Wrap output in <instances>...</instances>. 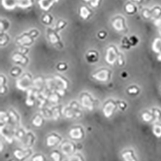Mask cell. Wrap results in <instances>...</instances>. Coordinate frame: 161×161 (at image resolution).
I'll return each mask as SVG.
<instances>
[{"label":"cell","instance_id":"6da1fadb","mask_svg":"<svg viewBox=\"0 0 161 161\" xmlns=\"http://www.w3.org/2000/svg\"><path fill=\"white\" fill-rule=\"evenodd\" d=\"M116 104L113 101H110L107 102L103 108V113L106 117H110L113 115L116 110Z\"/></svg>","mask_w":161,"mask_h":161},{"label":"cell","instance_id":"3957f363","mask_svg":"<svg viewBox=\"0 0 161 161\" xmlns=\"http://www.w3.org/2000/svg\"><path fill=\"white\" fill-rule=\"evenodd\" d=\"M117 55L115 49L114 47H110L107 50L106 60L109 64H114L117 60Z\"/></svg>","mask_w":161,"mask_h":161},{"label":"cell","instance_id":"ac0fdd59","mask_svg":"<svg viewBox=\"0 0 161 161\" xmlns=\"http://www.w3.org/2000/svg\"><path fill=\"white\" fill-rule=\"evenodd\" d=\"M90 3L92 7H97L99 3V0H91Z\"/></svg>","mask_w":161,"mask_h":161},{"label":"cell","instance_id":"2e32d148","mask_svg":"<svg viewBox=\"0 0 161 161\" xmlns=\"http://www.w3.org/2000/svg\"><path fill=\"white\" fill-rule=\"evenodd\" d=\"M32 161H44V157L42 155H37L33 158Z\"/></svg>","mask_w":161,"mask_h":161},{"label":"cell","instance_id":"8fae6325","mask_svg":"<svg viewBox=\"0 0 161 161\" xmlns=\"http://www.w3.org/2000/svg\"><path fill=\"white\" fill-rule=\"evenodd\" d=\"M63 151L66 154H69V153H72L74 151L73 144L71 143L65 144V145H64V146H63Z\"/></svg>","mask_w":161,"mask_h":161},{"label":"cell","instance_id":"9c48e42d","mask_svg":"<svg viewBox=\"0 0 161 161\" xmlns=\"http://www.w3.org/2000/svg\"><path fill=\"white\" fill-rule=\"evenodd\" d=\"M32 4V0H18V6L21 8L29 7Z\"/></svg>","mask_w":161,"mask_h":161},{"label":"cell","instance_id":"9a60e30c","mask_svg":"<svg viewBox=\"0 0 161 161\" xmlns=\"http://www.w3.org/2000/svg\"><path fill=\"white\" fill-rule=\"evenodd\" d=\"M51 157L53 158V161H60V155L59 154L55 152L52 153V155H51Z\"/></svg>","mask_w":161,"mask_h":161},{"label":"cell","instance_id":"ba28073f","mask_svg":"<svg viewBox=\"0 0 161 161\" xmlns=\"http://www.w3.org/2000/svg\"><path fill=\"white\" fill-rule=\"evenodd\" d=\"M2 4L7 9H13L18 6V0H2Z\"/></svg>","mask_w":161,"mask_h":161},{"label":"cell","instance_id":"d6986e66","mask_svg":"<svg viewBox=\"0 0 161 161\" xmlns=\"http://www.w3.org/2000/svg\"><path fill=\"white\" fill-rule=\"evenodd\" d=\"M50 40H51V42H52V43H56L57 42H58V39L56 37V36L54 35V34H52V35H50Z\"/></svg>","mask_w":161,"mask_h":161},{"label":"cell","instance_id":"44dd1931","mask_svg":"<svg viewBox=\"0 0 161 161\" xmlns=\"http://www.w3.org/2000/svg\"><path fill=\"white\" fill-rule=\"evenodd\" d=\"M85 1H86V2H89V1H91V0H85Z\"/></svg>","mask_w":161,"mask_h":161},{"label":"cell","instance_id":"52a82bcc","mask_svg":"<svg viewBox=\"0 0 161 161\" xmlns=\"http://www.w3.org/2000/svg\"><path fill=\"white\" fill-rule=\"evenodd\" d=\"M60 141V137L56 134H52L47 139V145L48 146H56Z\"/></svg>","mask_w":161,"mask_h":161},{"label":"cell","instance_id":"277c9868","mask_svg":"<svg viewBox=\"0 0 161 161\" xmlns=\"http://www.w3.org/2000/svg\"><path fill=\"white\" fill-rule=\"evenodd\" d=\"M69 134L72 139H80L83 136V131L80 128L76 127L71 129V130L69 132Z\"/></svg>","mask_w":161,"mask_h":161},{"label":"cell","instance_id":"8992f818","mask_svg":"<svg viewBox=\"0 0 161 161\" xmlns=\"http://www.w3.org/2000/svg\"><path fill=\"white\" fill-rule=\"evenodd\" d=\"M82 104L85 107H86L89 110H91L93 108V101L91 97L85 94L82 97L81 99Z\"/></svg>","mask_w":161,"mask_h":161},{"label":"cell","instance_id":"5bb4252c","mask_svg":"<svg viewBox=\"0 0 161 161\" xmlns=\"http://www.w3.org/2000/svg\"><path fill=\"white\" fill-rule=\"evenodd\" d=\"M43 122V120L42 117H41L39 115H37L33 120V125H34L36 126H40L42 125Z\"/></svg>","mask_w":161,"mask_h":161},{"label":"cell","instance_id":"7c38bea8","mask_svg":"<svg viewBox=\"0 0 161 161\" xmlns=\"http://www.w3.org/2000/svg\"><path fill=\"white\" fill-rule=\"evenodd\" d=\"M80 16H81L83 19H86L90 14V12L87 8L83 7L80 8Z\"/></svg>","mask_w":161,"mask_h":161},{"label":"cell","instance_id":"5b68a950","mask_svg":"<svg viewBox=\"0 0 161 161\" xmlns=\"http://www.w3.org/2000/svg\"><path fill=\"white\" fill-rule=\"evenodd\" d=\"M58 0H40L39 4L41 8L45 10H48L53 3L57 2Z\"/></svg>","mask_w":161,"mask_h":161},{"label":"cell","instance_id":"e0dca14e","mask_svg":"<svg viewBox=\"0 0 161 161\" xmlns=\"http://www.w3.org/2000/svg\"><path fill=\"white\" fill-rule=\"evenodd\" d=\"M68 161H82V159H81V158H80V156L75 155V156H74V157H71L70 158H69Z\"/></svg>","mask_w":161,"mask_h":161},{"label":"cell","instance_id":"30bf717a","mask_svg":"<svg viewBox=\"0 0 161 161\" xmlns=\"http://www.w3.org/2000/svg\"><path fill=\"white\" fill-rule=\"evenodd\" d=\"M29 153L30 152L28 151L23 152L21 150H16L14 152V155L19 160H22L23 158L24 159Z\"/></svg>","mask_w":161,"mask_h":161},{"label":"cell","instance_id":"7a4b0ae2","mask_svg":"<svg viewBox=\"0 0 161 161\" xmlns=\"http://www.w3.org/2000/svg\"><path fill=\"white\" fill-rule=\"evenodd\" d=\"M93 77L99 81H107L110 79V73L107 70H102L93 74Z\"/></svg>","mask_w":161,"mask_h":161},{"label":"cell","instance_id":"4fadbf2b","mask_svg":"<svg viewBox=\"0 0 161 161\" xmlns=\"http://www.w3.org/2000/svg\"><path fill=\"white\" fill-rule=\"evenodd\" d=\"M114 27L117 30V31H121L123 29V21L120 19H117L115 20L114 23Z\"/></svg>","mask_w":161,"mask_h":161},{"label":"cell","instance_id":"ffe728a7","mask_svg":"<svg viewBox=\"0 0 161 161\" xmlns=\"http://www.w3.org/2000/svg\"><path fill=\"white\" fill-rule=\"evenodd\" d=\"M45 20V21H47V22H48L49 20H50V18L48 16H47L46 17H45V18L43 19Z\"/></svg>","mask_w":161,"mask_h":161}]
</instances>
